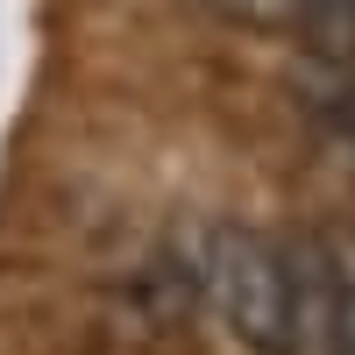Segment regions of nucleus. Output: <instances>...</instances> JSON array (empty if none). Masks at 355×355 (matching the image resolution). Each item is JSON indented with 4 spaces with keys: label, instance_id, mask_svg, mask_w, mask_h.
Listing matches in <instances>:
<instances>
[{
    "label": "nucleus",
    "instance_id": "f257e3e1",
    "mask_svg": "<svg viewBox=\"0 0 355 355\" xmlns=\"http://www.w3.org/2000/svg\"><path fill=\"white\" fill-rule=\"evenodd\" d=\"M199 291L227 320V334L249 355H299L306 334V284L270 234L214 220L199 234Z\"/></svg>",
    "mask_w": 355,
    "mask_h": 355
},
{
    "label": "nucleus",
    "instance_id": "f03ea898",
    "mask_svg": "<svg viewBox=\"0 0 355 355\" xmlns=\"http://www.w3.org/2000/svg\"><path fill=\"white\" fill-rule=\"evenodd\" d=\"M320 291H327V355H355V234L327 249Z\"/></svg>",
    "mask_w": 355,
    "mask_h": 355
},
{
    "label": "nucleus",
    "instance_id": "7ed1b4c3",
    "mask_svg": "<svg viewBox=\"0 0 355 355\" xmlns=\"http://www.w3.org/2000/svg\"><path fill=\"white\" fill-rule=\"evenodd\" d=\"M214 8L249 28H299V0H214Z\"/></svg>",
    "mask_w": 355,
    "mask_h": 355
}]
</instances>
